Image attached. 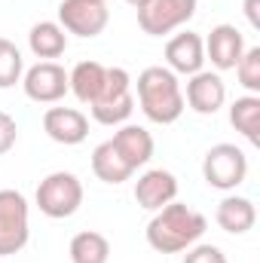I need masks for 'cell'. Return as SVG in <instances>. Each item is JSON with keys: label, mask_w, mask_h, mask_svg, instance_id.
Listing matches in <instances>:
<instances>
[{"label": "cell", "mask_w": 260, "mask_h": 263, "mask_svg": "<svg viewBox=\"0 0 260 263\" xmlns=\"http://www.w3.org/2000/svg\"><path fill=\"white\" fill-rule=\"evenodd\" d=\"M205 230H208L205 214H199L184 202H169L159 211H153L147 223V245L159 254H181L202 239Z\"/></svg>", "instance_id": "1"}, {"label": "cell", "mask_w": 260, "mask_h": 263, "mask_svg": "<svg viewBox=\"0 0 260 263\" xmlns=\"http://www.w3.org/2000/svg\"><path fill=\"white\" fill-rule=\"evenodd\" d=\"M138 104H141V114L156 123V126H172L181 120L184 114V89H181V80L178 73H172L169 67L153 65L144 67L138 73Z\"/></svg>", "instance_id": "2"}, {"label": "cell", "mask_w": 260, "mask_h": 263, "mask_svg": "<svg viewBox=\"0 0 260 263\" xmlns=\"http://www.w3.org/2000/svg\"><path fill=\"white\" fill-rule=\"evenodd\" d=\"M34 202H37L40 214H46L52 220L73 217L77 208L83 205V181L73 172H52L40 181Z\"/></svg>", "instance_id": "3"}, {"label": "cell", "mask_w": 260, "mask_h": 263, "mask_svg": "<svg viewBox=\"0 0 260 263\" xmlns=\"http://www.w3.org/2000/svg\"><path fill=\"white\" fill-rule=\"evenodd\" d=\"M202 178L214 190H224V193L236 190L248 178V156H245V150L236 147V144H227V141L208 147V153L202 159Z\"/></svg>", "instance_id": "4"}, {"label": "cell", "mask_w": 260, "mask_h": 263, "mask_svg": "<svg viewBox=\"0 0 260 263\" xmlns=\"http://www.w3.org/2000/svg\"><path fill=\"white\" fill-rule=\"evenodd\" d=\"M31 208L18 190H0V257L18 254L31 239Z\"/></svg>", "instance_id": "5"}, {"label": "cell", "mask_w": 260, "mask_h": 263, "mask_svg": "<svg viewBox=\"0 0 260 263\" xmlns=\"http://www.w3.org/2000/svg\"><path fill=\"white\" fill-rule=\"evenodd\" d=\"M196 6L199 0H150L138 9V28L147 37H165L193 18Z\"/></svg>", "instance_id": "6"}, {"label": "cell", "mask_w": 260, "mask_h": 263, "mask_svg": "<svg viewBox=\"0 0 260 263\" xmlns=\"http://www.w3.org/2000/svg\"><path fill=\"white\" fill-rule=\"evenodd\" d=\"M107 22H110V12L104 0H62L59 3V25L65 28V34L92 40L107 28Z\"/></svg>", "instance_id": "7"}, {"label": "cell", "mask_w": 260, "mask_h": 263, "mask_svg": "<svg viewBox=\"0 0 260 263\" xmlns=\"http://www.w3.org/2000/svg\"><path fill=\"white\" fill-rule=\"evenodd\" d=\"M22 89L37 104H55L70 92L67 70L59 62H37L34 67H28L22 73Z\"/></svg>", "instance_id": "8"}, {"label": "cell", "mask_w": 260, "mask_h": 263, "mask_svg": "<svg viewBox=\"0 0 260 263\" xmlns=\"http://www.w3.org/2000/svg\"><path fill=\"white\" fill-rule=\"evenodd\" d=\"M227 101V86L220 80V73L211 70H199L193 77H187V89H184V104H190L199 117H214Z\"/></svg>", "instance_id": "9"}, {"label": "cell", "mask_w": 260, "mask_h": 263, "mask_svg": "<svg viewBox=\"0 0 260 263\" xmlns=\"http://www.w3.org/2000/svg\"><path fill=\"white\" fill-rule=\"evenodd\" d=\"M202 43H205V62H211V67H217V70H233L239 65L242 52L248 49L245 37L236 25H214Z\"/></svg>", "instance_id": "10"}, {"label": "cell", "mask_w": 260, "mask_h": 263, "mask_svg": "<svg viewBox=\"0 0 260 263\" xmlns=\"http://www.w3.org/2000/svg\"><path fill=\"white\" fill-rule=\"evenodd\" d=\"M205 65V43L196 31H181L165 43V67L181 77H193Z\"/></svg>", "instance_id": "11"}, {"label": "cell", "mask_w": 260, "mask_h": 263, "mask_svg": "<svg viewBox=\"0 0 260 263\" xmlns=\"http://www.w3.org/2000/svg\"><path fill=\"white\" fill-rule=\"evenodd\" d=\"M175 199H178V178L169 168H147L135 181V202L144 211H159Z\"/></svg>", "instance_id": "12"}, {"label": "cell", "mask_w": 260, "mask_h": 263, "mask_svg": "<svg viewBox=\"0 0 260 263\" xmlns=\"http://www.w3.org/2000/svg\"><path fill=\"white\" fill-rule=\"evenodd\" d=\"M43 132L65 147H77L89 138V117L77 107H49L43 114Z\"/></svg>", "instance_id": "13"}, {"label": "cell", "mask_w": 260, "mask_h": 263, "mask_svg": "<svg viewBox=\"0 0 260 263\" xmlns=\"http://www.w3.org/2000/svg\"><path fill=\"white\" fill-rule=\"evenodd\" d=\"M114 147L120 150V156L129 162L132 168L138 172L141 165L150 162L153 156V135L144 129V126H135V123H123L120 129L114 132Z\"/></svg>", "instance_id": "14"}, {"label": "cell", "mask_w": 260, "mask_h": 263, "mask_svg": "<svg viewBox=\"0 0 260 263\" xmlns=\"http://www.w3.org/2000/svg\"><path fill=\"white\" fill-rule=\"evenodd\" d=\"M214 220L224 233L230 236H245L248 230H254L257 223V208L254 202L245 196H224L217 211H214Z\"/></svg>", "instance_id": "15"}, {"label": "cell", "mask_w": 260, "mask_h": 263, "mask_svg": "<svg viewBox=\"0 0 260 263\" xmlns=\"http://www.w3.org/2000/svg\"><path fill=\"white\" fill-rule=\"evenodd\" d=\"M92 172H95L98 181L114 184V187H117V184H126L132 175H135V168L120 156V150L114 147V141H101V144L92 150Z\"/></svg>", "instance_id": "16"}, {"label": "cell", "mask_w": 260, "mask_h": 263, "mask_svg": "<svg viewBox=\"0 0 260 263\" xmlns=\"http://www.w3.org/2000/svg\"><path fill=\"white\" fill-rule=\"evenodd\" d=\"M104 70H107V67L101 65V62L86 59V62H80V65L67 73V86H70V92L77 95V101L92 104V101L101 95V89H104Z\"/></svg>", "instance_id": "17"}, {"label": "cell", "mask_w": 260, "mask_h": 263, "mask_svg": "<svg viewBox=\"0 0 260 263\" xmlns=\"http://www.w3.org/2000/svg\"><path fill=\"white\" fill-rule=\"evenodd\" d=\"M28 46H31V52H34L37 59L52 62V59L65 55L67 34L59 22H37V25L31 28V34H28Z\"/></svg>", "instance_id": "18"}, {"label": "cell", "mask_w": 260, "mask_h": 263, "mask_svg": "<svg viewBox=\"0 0 260 263\" xmlns=\"http://www.w3.org/2000/svg\"><path fill=\"white\" fill-rule=\"evenodd\" d=\"M230 123L248 144L260 147V95H242L230 104Z\"/></svg>", "instance_id": "19"}, {"label": "cell", "mask_w": 260, "mask_h": 263, "mask_svg": "<svg viewBox=\"0 0 260 263\" xmlns=\"http://www.w3.org/2000/svg\"><path fill=\"white\" fill-rule=\"evenodd\" d=\"M70 263H107L110 260V242L107 236L95 233V230H83L70 239Z\"/></svg>", "instance_id": "20"}, {"label": "cell", "mask_w": 260, "mask_h": 263, "mask_svg": "<svg viewBox=\"0 0 260 263\" xmlns=\"http://www.w3.org/2000/svg\"><path fill=\"white\" fill-rule=\"evenodd\" d=\"M89 110H92V120L101 126H123V123H129L132 110H135V92L110 98V101H95V104H89Z\"/></svg>", "instance_id": "21"}, {"label": "cell", "mask_w": 260, "mask_h": 263, "mask_svg": "<svg viewBox=\"0 0 260 263\" xmlns=\"http://www.w3.org/2000/svg\"><path fill=\"white\" fill-rule=\"evenodd\" d=\"M22 73H25V59H22L18 46L12 40L0 37V89L22 83Z\"/></svg>", "instance_id": "22"}, {"label": "cell", "mask_w": 260, "mask_h": 263, "mask_svg": "<svg viewBox=\"0 0 260 263\" xmlns=\"http://www.w3.org/2000/svg\"><path fill=\"white\" fill-rule=\"evenodd\" d=\"M233 70H236L239 83L248 89V95H257L260 92V46H248Z\"/></svg>", "instance_id": "23"}, {"label": "cell", "mask_w": 260, "mask_h": 263, "mask_svg": "<svg viewBox=\"0 0 260 263\" xmlns=\"http://www.w3.org/2000/svg\"><path fill=\"white\" fill-rule=\"evenodd\" d=\"M184 263H227V254L217 248V245H205V242H196L187 248Z\"/></svg>", "instance_id": "24"}, {"label": "cell", "mask_w": 260, "mask_h": 263, "mask_svg": "<svg viewBox=\"0 0 260 263\" xmlns=\"http://www.w3.org/2000/svg\"><path fill=\"white\" fill-rule=\"evenodd\" d=\"M15 141H18V126H15V120H12L6 110H0V156L9 153V150L15 147Z\"/></svg>", "instance_id": "25"}, {"label": "cell", "mask_w": 260, "mask_h": 263, "mask_svg": "<svg viewBox=\"0 0 260 263\" xmlns=\"http://www.w3.org/2000/svg\"><path fill=\"white\" fill-rule=\"evenodd\" d=\"M245 15L251 28H260V0H245Z\"/></svg>", "instance_id": "26"}, {"label": "cell", "mask_w": 260, "mask_h": 263, "mask_svg": "<svg viewBox=\"0 0 260 263\" xmlns=\"http://www.w3.org/2000/svg\"><path fill=\"white\" fill-rule=\"evenodd\" d=\"M126 3H129V6H135V9H141V6H147L150 0H126Z\"/></svg>", "instance_id": "27"}]
</instances>
